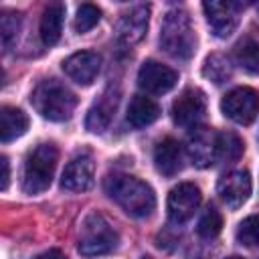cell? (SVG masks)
<instances>
[{
	"instance_id": "cell-1",
	"label": "cell",
	"mask_w": 259,
	"mask_h": 259,
	"mask_svg": "<svg viewBox=\"0 0 259 259\" xmlns=\"http://www.w3.org/2000/svg\"><path fill=\"white\" fill-rule=\"evenodd\" d=\"M103 186H105L107 196L113 202H117L130 217L144 219V217H150L152 210L156 208L154 190L144 180H140L136 176L115 172L105 178Z\"/></svg>"
},
{
	"instance_id": "cell-2",
	"label": "cell",
	"mask_w": 259,
	"mask_h": 259,
	"mask_svg": "<svg viewBox=\"0 0 259 259\" xmlns=\"http://www.w3.org/2000/svg\"><path fill=\"white\" fill-rule=\"evenodd\" d=\"M32 107L49 121H65L77 107L75 93L57 79H42L30 93Z\"/></svg>"
},
{
	"instance_id": "cell-3",
	"label": "cell",
	"mask_w": 259,
	"mask_h": 259,
	"mask_svg": "<svg viewBox=\"0 0 259 259\" xmlns=\"http://www.w3.org/2000/svg\"><path fill=\"white\" fill-rule=\"evenodd\" d=\"M160 47L172 59H178V61H188L194 55L196 34H194L190 16L184 10L174 8L166 12L160 28Z\"/></svg>"
},
{
	"instance_id": "cell-4",
	"label": "cell",
	"mask_w": 259,
	"mask_h": 259,
	"mask_svg": "<svg viewBox=\"0 0 259 259\" xmlns=\"http://www.w3.org/2000/svg\"><path fill=\"white\" fill-rule=\"evenodd\" d=\"M57 160H59V150L51 142L38 144L34 150H30L22 164V180H20L22 190L26 194L45 192L53 182Z\"/></svg>"
},
{
	"instance_id": "cell-5",
	"label": "cell",
	"mask_w": 259,
	"mask_h": 259,
	"mask_svg": "<svg viewBox=\"0 0 259 259\" xmlns=\"http://www.w3.org/2000/svg\"><path fill=\"white\" fill-rule=\"evenodd\" d=\"M117 247V233L111 225L97 212H91L79 233V253L85 257H97L113 251Z\"/></svg>"
},
{
	"instance_id": "cell-6",
	"label": "cell",
	"mask_w": 259,
	"mask_h": 259,
	"mask_svg": "<svg viewBox=\"0 0 259 259\" xmlns=\"http://www.w3.org/2000/svg\"><path fill=\"white\" fill-rule=\"evenodd\" d=\"M221 109L235 123L249 125L259 113V93L253 87H237L223 97Z\"/></svg>"
},
{
	"instance_id": "cell-7",
	"label": "cell",
	"mask_w": 259,
	"mask_h": 259,
	"mask_svg": "<svg viewBox=\"0 0 259 259\" xmlns=\"http://www.w3.org/2000/svg\"><path fill=\"white\" fill-rule=\"evenodd\" d=\"M204 113H206V95L196 87L182 91L180 97L172 103V119L180 127H192V130L198 127Z\"/></svg>"
},
{
	"instance_id": "cell-8",
	"label": "cell",
	"mask_w": 259,
	"mask_h": 259,
	"mask_svg": "<svg viewBox=\"0 0 259 259\" xmlns=\"http://www.w3.org/2000/svg\"><path fill=\"white\" fill-rule=\"evenodd\" d=\"M202 10H204L206 22H208L212 34L219 38H227L239 26L243 4H239V2H204Z\"/></svg>"
},
{
	"instance_id": "cell-9",
	"label": "cell",
	"mask_w": 259,
	"mask_h": 259,
	"mask_svg": "<svg viewBox=\"0 0 259 259\" xmlns=\"http://www.w3.org/2000/svg\"><path fill=\"white\" fill-rule=\"evenodd\" d=\"M202 194L200 188L192 182H182L178 186H174L168 194V217L172 223L180 225L184 221H188L196 208L200 206Z\"/></svg>"
},
{
	"instance_id": "cell-10",
	"label": "cell",
	"mask_w": 259,
	"mask_h": 259,
	"mask_svg": "<svg viewBox=\"0 0 259 259\" xmlns=\"http://www.w3.org/2000/svg\"><path fill=\"white\" fill-rule=\"evenodd\" d=\"M148 16L150 6L144 4L125 12L115 26V45L119 49H132L134 45H138L148 30Z\"/></svg>"
},
{
	"instance_id": "cell-11",
	"label": "cell",
	"mask_w": 259,
	"mask_h": 259,
	"mask_svg": "<svg viewBox=\"0 0 259 259\" xmlns=\"http://www.w3.org/2000/svg\"><path fill=\"white\" fill-rule=\"evenodd\" d=\"M178 83V73L158 61H146L142 63L138 71V85L146 93L152 95H162L168 93L174 85Z\"/></svg>"
},
{
	"instance_id": "cell-12",
	"label": "cell",
	"mask_w": 259,
	"mask_h": 259,
	"mask_svg": "<svg viewBox=\"0 0 259 259\" xmlns=\"http://www.w3.org/2000/svg\"><path fill=\"white\" fill-rule=\"evenodd\" d=\"M95 178V164L89 152H81L75 158L69 160V164L63 170L61 186L71 192H83L93 186Z\"/></svg>"
},
{
	"instance_id": "cell-13",
	"label": "cell",
	"mask_w": 259,
	"mask_h": 259,
	"mask_svg": "<svg viewBox=\"0 0 259 259\" xmlns=\"http://www.w3.org/2000/svg\"><path fill=\"white\" fill-rule=\"evenodd\" d=\"M117 105H119V89L109 85L89 107L85 117V127L93 134H101L103 130H107V125L111 123L117 111Z\"/></svg>"
},
{
	"instance_id": "cell-14",
	"label": "cell",
	"mask_w": 259,
	"mask_h": 259,
	"mask_svg": "<svg viewBox=\"0 0 259 259\" xmlns=\"http://www.w3.org/2000/svg\"><path fill=\"white\" fill-rule=\"evenodd\" d=\"M101 69V57L93 51H81L73 53L63 61L65 75L75 81L77 85H91Z\"/></svg>"
},
{
	"instance_id": "cell-15",
	"label": "cell",
	"mask_w": 259,
	"mask_h": 259,
	"mask_svg": "<svg viewBox=\"0 0 259 259\" xmlns=\"http://www.w3.org/2000/svg\"><path fill=\"white\" fill-rule=\"evenodd\" d=\"M217 192L229 208L243 206L247 202L249 194H251V176H249V172L233 170V172L225 174L217 184Z\"/></svg>"
},
{
	"instance_id": "cell-16",
	"label": "cell",
	"mask_w": 259,
	"mask_h": 259,
	"mask_svg": "<svg viewBox=\"0 0 259 259\" xmlns=\"http://www.w3.org/2000/svg\"><path fill=\"white\" fill-rule=\"evenodd\" d=\"M217 132L212 127L198 125L188 138V156L194 166L208 168L217 160Z\"/></svg>"
},
{
	"instance_id": "cell-17",
	"label": "cell",
	"mask_w": 259,
	"mask_h": 259,
	"mask_svg": "<svg viewBox=\"0 0 259 259\" xmlns=\"http://www.w3.org/2000/svg\"><path fill=\"white\" fill-rule=\"evenodd\" d=\"M182 146L174 138H164L154 148V166L164 176H174L182 170Z\"/></svg>"
},
{
	"instance_id": "cell-18",
	"label": "cell",
	"mask_w": 259,
	"mask_h": 259,
	"mask_svg": "<svg viewBox=\"0 0 259 259\" xmlns=\"http://www.w3.org/2000/svg\"><path fill=\"white\" fill-rule=\"evenodd\" d=\"M63 18H65V4H61V2H53L42 10L40 26H38V34H40L42 45L53 47L61 38Z\"/></svg>"
},
{
	"instance_id": "cell-19",
	"label": "cell",
	"mask_w": 259,
	"mask_h": 259,
	"mask_svg": "<svg viewBox=\"0 0 259 259\" xmlns=\"http://www.w3.org/2000/svg\"><path fill=\"white\" fill-rule=\"evenodd\" d=\"M26 130H28V117L22 109L10 105H4L0 109V140L4 144L20 138Z\"/></svg>"
},
{
	"instance_id": "cell-20",
	"label": "cell",
	"mask_w": 259,
	"mask_h": 259,
	"mask_svg": "<svg viewBox=\"0 0 259 259\" xmlns=\"http://www.w3.org/2000/svg\"><path fill=\"white\" fill-rule=\"evenodd\" d=\"M160 115V107L154 99L146 97V95H134V99L130 101V107H127V123L134 125V127H144V125H150L158 119Z\"/></svg>"
},
{
	"instance_id": "cell-21",
	"label": "cell",
	"mask_w": 259,
	"mask_h": 259,
	"mask_svg": "<svg viewBox=\"0 0 259 259\" xmlns=\"http://www.w3.org/2000/svg\"><path fill=\"white\" fill-rule=\"evenodd\" d=\"M235 59L247 73L259 75V40L253 36L243 38L235 47Z\"/></svg>"
},
{
	"instance_id": "cell-22",
	"label": "cell",
	"mask_w": 259,
	"mask_h": 259,
	"mask_svg": "<svg viewBox=\"0 0 259 259\" xmlns=\"http://www.w3.org/2000/svg\"><path fill=\"white\" fill-rule=\"evenodd\" d=\"M243 140L233 132H221L217 136V160H223L227 164L237 162L243 154Z\"/></svg>"
},
{
	"instance_id": "cell-23",
	"label": "cell",
	"mask_w": 259,
	"mask_h": 259,
	"mask_svg": "<svg viewBox=\"0 0 259 259\" xmlns=\"http://www.w3.org/2000/svg\"><path fill=\"white\" fill-rule=\"evenodd\" d=\"M202 73H204L206 79H210L212 83L221 85V83H225V81L231 77L233 65H231V61H229L225 55H210V57L204 61Z\"/></svg>"
},
{
	"instance_id": "cell-24",
	"label": "cell",
	"mask_w": 259,
	"mask_h": 259,
	"mask_svg": "<svg viewBox=\"0 0 259 259\" xmlns=\"http://www.w3.org/2000/svg\"><path fill=\"white\" fill-rule=\"evenodd\" d=\"M20 14L12 12V10H4L0 16V34H2V47L4 51H8L12 47V42L16 40L18 32H20Z\"/></svg>"
},
{
	"instance_id": "cell-25",
	"label": "cell",
	"mask_w": 259,
	"mask_h": 259,
	"mask_svg": "<svg viewBox=\"0 0 259 259\" xmlns=\"http://www.w3.org/2000/svg\"><path fill=\"white\" fill-rule=\"evenodd\" d=\"M221 229H223V217H221V212L214 206H208L202 212L200 221H198V227H196L198 235L204 237V239H212V237H217L221 233Z\"/></svg>"
},
{
	"instance_id": "cell-26",
	"label": "cell",
	"mask_w": 259,
	"mask_h": 259,
	"mask_svg": "<svg viewBox=\"0 0 259 259\" xmlns=\"http://www.w3.org/2000/svg\"><path fill=\"white\" fill-rule=\"evenodd\" d=\"M235 237L245 247H259V214H251L241 221Z\"/></svg>"
},
{
	"instance_id": "cell-27",
	"label": "cell",
	"mask_w": 259,
	"mask_h": 259,
	"mask_svg": "<svg viewBox=\"0 0 259 259\" xmlns=\"http://www.w3.org/2000/svg\"><path fill=\"white\" fill-rule=\"evenodd\" d=\"M99 18H101V10L95 4H81L77 8L73 26H75L77 32H87L99 22Z\"/></svg>"
},
{
	"instance_id": "cell-28",
	"label": "cell",
	"mask_w": 259,
	"mask_h": 259,
	"mask_svg": "<svg viewBox=\"0 0 259 259\" xmlns=\"http://www.w3.org/2000/svg\"><path fill=\"white\" fill-rule=\"evenodd\" d=\"M0 164H2V182H0V188L6 190L8 188V180H10V164H8V158L2 156Z\"/></svg>"
},
{
	"instance_id": "cell-29",
	"label": "cell",
	"mask_w": 259,
	"mask_h": 259,
	"mask_svg": "<svg viewBox=\"0 0 259 259\" xmlns=\"http://www.w3.org/2000/svg\"><path fill=\"white\" fill-rule=\"evenodd\" d=\"M34 259H67L59 249H49V251H45V253H40V255H36Z\"/></svg>"
},
{
	"instance_id": "cell-30",
	"label": "cell",
	"mask_w": 259,
	"mask_h": 259,
	"mask_svg": "<svg viewBox=\"0 0 259 259\" xmlns=\"http://www.w3.org/2000/svg\"><path fill=\"white\" fill-rule=\"evenodd\" d=\"M227 259H243V257H237V255H233V257H227Z\"/></svg>"
}]
</instances>
